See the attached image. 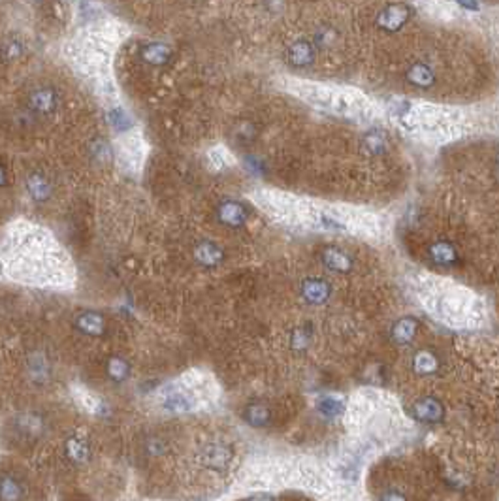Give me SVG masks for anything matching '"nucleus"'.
I'll return each instance as SVG.
<instances>
[{
	"label": "nucleus",
	"mask_w": 499,
	"mask_h": 501,
	"mask_svg": "<svg viewBox=\"0 0 499 501\" xmlns=\"http://www.w3.org/2000/svg\"><path fill=\"white\" fill-rule=\"evenodd\" d=\"M298 95L313 102L316 108H323L338 115L354 119H369L377 113L375 104L366 95L358 93L356 89L334 87V85H324V83H298L294 89Z\"/></svg>",
	"instance_id": "nucleus-3"
},
{
	"label": "nucleus",
	"mask_w": 499,
	"mask_h": 501,
	"mask_svg": "<svg viewBox=\"0 0 499 501\" xmlns=\"http://www.w3.org/2000/svg\"><path fill=\"white\" fill-rule=\"evenodd\" d=\"M76 328L80 330L81 334L85 336H102L106 332V321L102 318L100 313H95V311H85V313H80L78 318H76Z\"/></svg>",
	"instance_id": "nucleus-7"
},
{
	"label": "nucleus",
	"mask_w": 499,
	"mask_h": 501,
	"mask_svg": "<svg viewBox=\"0 0 499 501\" xmlns=\"http://www.w3.org/2000/svg\"><path fill=\"white\" fill-rule=\"evenodd\" d=\"M29 373H30V377L34 379V381H40V383H44L45 379H47V375H49V368H47V362H45L42 356H34V358L30 360Z\"/></svg>",
	"instance_id": "nucleus-19"
},
{
	"label": "nucleus",
	"mask_w": 499,
	"mask_h": 501,
	"mask_svg": "<svg viewBox=\"0 0 499 501\" xmlns=\"http://www.w3.org/2000/svg\"><path fill=\"white\" fill-rule=\"evenodd\" d=\"M321 407H323V411H324V413L336 415V413H338V409H339V407H341V406H339L338 401H334V399H324V401H323V406H321Z\"/></svg>",
	"instance_id": "nucleus-22"
},
{
	"label": "nucleus",
	"mask_w": 499,
	"mask_h": 501,
	"mask_svg": "<svg viewBox=\"0 0 499 501\" xmlns=\"http://www.w3.org/2000/svg\"><path fill=\"white\" fill-rule=\"evenodd\" d=\"M89 445L87 441L83 439V437H70L67 443V454L70 456L72 462L76 464H81V462H85L89 458Z\"/></svg>",
	"instance_id": "nucleus-15"
},
{
	"label": "nucleus",
	"mask_w": 499,
	"mask_h": 501,
	"mask_svg": "<svg viewBox=\"0 0 499 501\" xmlns=\"http://www.w3.org/2000/svg\"><path fill=\"white\" fill-rule=\"evenodd\" d=\"M420 303L432 317L452 328H475L485 321V305L467 288L437 277H422L417 283Z\"/></svg>",
	"instance_id": "nucleus-1"
},
{
	"label": "nucleus",
	"mask_w": 499,
	"mask_h": 501,
	"mask_svg": "<svg viewBox=\"0 0 499 501\" xmlns=\"http://www.w3.org/2000/svg\"><path fill=\"white\" fill-rule=\"evenodd\" d=\"M140 57L151 67H164L172 59V47L161 42L143 44L140 49Z\"/></svg>",
	"instance_id": "nucleus-6"
},
{
	"label": "nucleus",
	"mask_w": 499,
	"mask_h": 501,
	"mask_svg": "<svg viewBox=\"0 0 499 501\" xmlns=\"http://www.w3.org/2000/svg\"><path fill=\"white\" fill-rule=\"evenodd\" d=\"M106 371H108V377H110L111 381H115V383H123L128 379L130 375V364L125 360V358H110L108 360V366H106Z\"/></svg>",
	"instance_id": "nucleus-14"
},
{
	"label": "nucleus",
	"mask_w": 499,
	"mask_h": 501,
	"mask_svg": "<svg viewBox=\"0 0 499 501\" xmlns=\"http://www.w3.org/2000/svg\"><path fill=\"white\" fill-rule=\"evenodd\" d=\"M17 428L21 430L23 435H27V437H40V435L44 434V420L42 417H38L34 413H27V415H21L19 419H17Z\"/></svg>",
	"instance_id": "nucleus-12"
},
{
	"label": "nucleus",
	"mask_w": 499,
	"mask_h": 501,
	"mask_svg": "<svg viewBox=\"0 0 499 501\" xmlns=\"http://www.w3.org/2000/svg\"><path fill=\"white\" fill-rule=\"evenodd\" d=\"M162 407L166 411H172V413H187V411L194 409V399L189 394H185V392L172 391L164 394Z\"/></svg>",
	"instance_id": "nucleus-9"
},
{
	"label": "nucleus",
	"mask_w": 499,
	"mask_h": 501,
	"mask_svg": "<svg viewBox=\"0 0 499 501\" xmlns=\"http://www.w3.org/2000/svg\"><path fill=\"white\" fill-rule=\"evenodd\" d=\"M394 121L422 140H447L458 136L462 119L458 111L450 108L407 100L405 104H396Z\"/></svg>",
	"instance_id": "nucleus-2"
},
{
	"label": "nucleus",
	"mask_w": 499,
	"mask_h": 501,
	"mask_svg": "<svg viewBox=\"0 0 499 501\" xmlns=\"http://www.w3.org/2000/svg\"><path fill=\"white\" fill-rule=\"evenodd\" d=\"M249 501H273V500L272 498H253V500H249Z\"/></svg>",
	"instance_id": "nucleus-25"
},
{
	"label": "nucleus",
	"mask_w": 499,
	"mask_h": 501,
	"mask_svg": "<svg viewBox=\"0 0 499 501\" xmlns=\"http://www.w3.org/2000/svg\"><path fill=\"white\" fill-rule=\"evenodd\" d=\"M232 458V452L227 445L222 443H209L204 449L200 450V462L209 467V469H222L227 467Z\"/></svg>",
	"instance_id": "nucleus-5"
},
{
	"label": "nucleus",
	"mask_w": 499,
	"mask_h": 501,
	"mask_svg": "<svg viewBox=\"0 0 499 501\" xmlns=\"http://www.w3.org/2000/svg\"><path fill=\"white\" fill-rule=\"evenodd\" d=\"M381 501H407V500H405L399 492H386V494L382 496Z\"/></svg>",
	"instance_id": "nucleus-23"
},
{
	"label": "nucleus",
	"mask_w": 499,
	"mask_h": 501,
	"mask_svg": "<svg viewBox=\"0 0 499 501\" xmlns=\"http://www.w3.org/2000/svg\"><path fill=\"white\" fill-rule=\"evenodd\" d=\"M91 153L95 155V159L100 164L110 163L111 151H110V145H108V141H104V140L93 141V143H91Z\"/></svg>",
	"instance_id": "nucleus-20"
},
{
	"label": "nucleus",
	"mask_w": 499,
	"mask_h": 501,
	"mask_svg": "<svg viewBox=\"0 0 499 501\" xmlns=\"http://www.w3.org/2000/svg\"><path fill=\"white\" fill-rule=\"evenodd\" d=\"M219 219L228 226H240L245 221V209L235 202H227L219 207Z\"/></svg>",
	"instance_id": "nucleus-13"
},
{
	"label": "nucleus",
	"mask_w": 499,
	"mask_h": 501,
	"mask_svg": "<svg viewBox=\"0 0 499 501\" xmlns=\"http://www.w3.org/2000/svg\"><path fill=\"white\" fill-rule=\"evenodd\" d=\"M245 420L251 426H266L270 422V411L264 406H251L245 411Z\"/></svg>",
	"instance_id": "nucleus-18"
},
{
	"label": "nucleus",
	"mask_w": 499,
	"mask_h": 501,
	"mask_svg": "<svg viewBox=\"0 0 499 501\" xmlns=\"http://www.w3.org/2000/svg\"><path fill=\"white\" fill-rule=\"evenodd\" d=\"M146 449L149 454H153V456H161V454H164V450H166V445H164L159 437H151V439L146 443Z\"/></svg>",
	"instance_id": "nucleus-21"
},
{
	"label": "nucleus",
	"mask_w": 499,
	"mask_h": 501,
	"mask_svg": "<svg viewBox=\"0 0 499 501\" xmlns=\"http://www.w3.org/2000/svg\"><path fill=\"white\" fill-rule=\"evenodd\" d=\"M27 192L34 202H45V200L51 198V183L44 174H30L27 179Z\"/></svg>",
	"instance_id": "nucleus-8"
},
{
	"label": "nucleus",
	"mask_w": 499,
	"mask_h": 501,
	"mask_svg": "<svg viewBox=\"0 0 499 501\" xmlns=\"http://www.w3.org/2000/svg\"><path fill=\"white\" fill-rule=\"evenodd\" d=\"M25 51V47L19 40H15V38H10V40H4L2 44H0V59L6 60V62H12V60L19 59Z\"/></svg>",
	"instance_id": "nucleus-17"
},
{
	"label": "nucleus",
	"mask_w": 499,
	"mask_h": 501,
	"mask_svg": "<svg viewBox=\"0 0 499 501\" xmlns=\"http://www.w3.org/2000/svg\"><path fill=\"white\" fill-rule=\"evenodd\" d=\"M25 496V488L19 480L12 475L0 477V501H21Z\"/></svg>",
	"instance_id": "nucleus-11"
},
{
	"label": "nucleus",
	"mask_w": 499,
	"mask_h": 501,
	"mask_svg": "<svg viewBox=\"0 0 499 501\" xmlns=\"http://www.w3.org/2000/svg\"><path fill=\"white\" fill-rule=\"evenodd\" d=\"M194 258L200 266L215 268L222 260V250L213 242H202L194 247Z\"/></svg>",
	"instance_id": "nucleus-10"
},
{
	"label": "nucleus",
	"mask_w": 499,
	"mask_h": 501,
	"mask_svg": "<svg viewBox=\"0 0 499 501\" xmlns=\"http://www.w3.org/2000/svg\"><path fill=\"white\" fill-rule=\"evenodd\" d=\"M59 106V95L53 87L32 89L27 96V108L38 115H49Z\"/></svg>",
	"instance_id": "nucleus-4"
},
{
	"label": "nucleus",
	"mask_w": 499,
	"mask_h": 501,
	"mask_svg": "<svg viewBox=\"0 0 499 501\" xmlns=\"http://www.w3.org/2000/svg\"><path fill=\"white\" fill-rule=\"evenodd\" d=\"M6 185H8V172H6V168L0 164V189H2V187H6Z\"/></svg>",
	"instance_id": "nucleus-24"
},
{
	"label": "nucleus",
	"mask_w": 499,
	"mask_h": 501,
	"mask_svg": "<svg viewBox=\"0 0 499 501\" xmlns=\"http://www.w3.org/2000/svg\"><path fill=\"white\" fill-rule=\"evenodd\" d=\"M415 413H417V417L420 420H424V422H435L441 417V406L437 401H433V399H422L415 407Z\"/></svg>",
	"instance_id": "nucleus-16"
}]
</instances>
